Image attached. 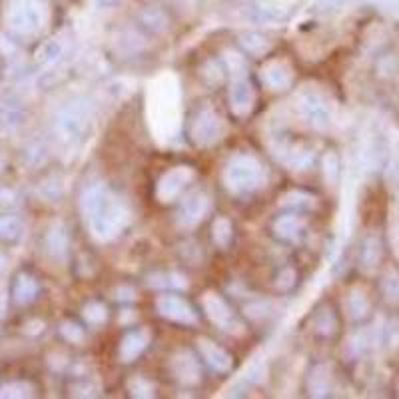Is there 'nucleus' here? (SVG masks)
<instances>
[{
    "instance_id": "nucleus-1",
    "label": "nucleus",
    "mask_w": 399,
    "mask_h": 399,
    "mask_svg": "<svg viewBox=\"0 0 399 399\" xmlns=\"http://www.w3.org/2000/svg\"><path fill=\"white\" fill-rule=\"evenodd\" d=\"M82 214L88 218L90 232L98 242L114 240L130 220L128 206L114 196L104 184H96L82 194L80 200Z\"/></svg>"
},
{
    "instance_id": "nucleus-2",
    "label": "nucleus",
    "mask_w": 399,
    "mask_h": 399,
    "mask_svg": "<svg viewBox=\"0 0 399 399\" xmlns=\"http://www.w3.org/2000/svg\"><path fill=\"white\" fill-rule=\"evenodd\" d=\"M268 182V172L264 164L252 154H235L226 164L223 184L232 194L244 196L259 190Z\"/></svg>"
},
{
    "instance_id": "nucleus-3",
    "label": "nucleus",
    "mask_w": 399,
    "mask_h": 399,
    "mask_svg": "<svg viewBox=\"0 0 399 399\" xmlns=\"http://www.w3.org/2000/svg\"><path fill=\"white\" fill-rule=\"evenodd\" d=\"M90 122H92V106L84 98H76L60 108L54 126H56V134L66 144H76L86 136Z\"/></svg>"
},
{
    "instance_id": "nucleus-4",
    "label": "nucleus",
    "mask_w": 399,
    "mask_h": 399,
    "mask_svg": "<svg viewBox=\"0 0 399 399\" xmlns=\"http://www.w3.org/2000/svg\"><path fill=\"white\" fill-rule=\"evenodd\" d=\"M223 120L214 108H202L198 114L192 120L190 126V136L192 142L200 148H208L211 144L222 140L223 136Z\"/></svg>"
},
{
    "instance_id": "nucleus-5",
    "label": "nucleus",
    "mask_w": 399,
    "mask_h": 399,
    "mask_svg": "<svg viewBox=\"0 0 399 399\" xmlns=\"http://www.w3.org/2000/svg\"><path fill=\"white\" fill-rule=\"evenodd\" d=\"M8 24L18 35H35L42 26L44 12L36 0H14L8 8Z\"/></svg>"
},
{
    "instance_id": "nucleus-6",
    "label": "nucleus",
    "mask_w": 399,
    "mask_h": 399,
    "mask_svg": "<svg viewBox=\"0 0 399 399\" xmlns=\"http://www.w3.org/2000/svg\"><path fill=\"white\" fill-rule=\"evenodd\" d=\"M297 110L312 128L328 130L329 124H331V108H329L328 100L316 90L300 92Z\"/></svg>"
},
{
    "instance_id": "nucleus-7",
    "label": "nucleus",
    "mask_w": 399,
    "mask_h": 399,
    "mask_svg": "<svg viewBox=\"0 0 399 399\" xmlns=\"http://www.w3.org/2000/svg\"><path fill=\"white\" fill-rule=\"evenodd\" d=\"M196 178V172L192 166H174L164 172L158 184H156V198L162 204H170L188 188L192 180Z\"/></svg>"
},
{
    "instance_id": "nucleus-8",
    "label": "nucleus",
    "mask_w": 399,
    "mask_h": 399,
    "mask_svg": "<svg viewBox=\"0 0 399 399\" xmlns=\"http://www.w3.org/2000/svg\"><path fill=\"white\" fill-rule=\"evenodd\" d=\"M156 312L164 319L174 321V324H182V326H196L198 324L196 309L180 295H158Z\"/></svg>"
},
{
    "instance_id": "nucleus-9",
    "label": "nucleus",
    "mask_w": 399,
    "mask_h": 399,
    "mask_svg": "<svg viewBox=\"0 0 399 399\" xmlns=\"http://www.w3.org/2000/svg\"><path fill=\"white\" fill-rule=\"evenodd\" d=\"M230 110L234 112L238 118H246L256 104V90L254 84L250 82L246 72L232 76V84H230Z\"/></svg>"
},
{
    "instance_id": "nucleus-10",
    "label": "nucleus",
    "mask_w": 399,
    "mask_h": 399,
    "mask_svg": "<svg viewBox=\"0 0 399 399\" xmlns=\"http://www.w3.org/2000/svg\"><path fill=\"white\" fill-rule=\"evenodd\" d=\"M211 208V200L206 192H192L190 196L182 200L178 210V223L182 228H194L198 226Z\"/></svg>"
},
{
    "instance_id": "nucleus-11",
    "label": "nucleus",
    "mask_w": 399,
    "mask_h": 399,
    "mask_svg": "<svg viewBox=\"0 0 399 399\" xmlns=\"http://www.w3.org/2000/svg\"><path fill=\"white\" fill-rule=\"evenodd\" d=\"M294 66L286 60H270L264 64V68L259 72V78L266 88H270L274 92H283L288 90L294 82Z\"/></svg>"
},
{
    "instance_id": "nucleus-12",
    "label": "nucleus",
    "mask_w": 399,
    "mask_h": 399,
    "mask_svg": "<svg viewBox=\"0 0 399 399\" xmlns=\"http://www.w3.org/2000/svg\"><path fill=\"white\" fill-rule=\"evenodd\" d=\"M271 234L283 244H300L305 234V220L294 211L282 214L271 222Z\"/></svg>"
},
{
    "instance_id": "nucleus-13",
    "label": "nucleus",
    "mask_w": 399,
    "mask_h": 399,
    "mask_svg": "<svg viewBox=\"0 0 399 399\" xmlns=\"http://www.w3.org/2000/svg\"><path fill=\"white\" fill-rule=\"evenodd\" d=\"M202 305H204V312L214 326H218L220 329H232L238 326L232 307L228 305L222 295L208 292L202 297Z\"/></svg>"
},
{
    "instance_id": "nucleus-14",
    "label": "nucleus",
    "mask_w": 399,
    "mask_h": 399,
    "mask_svg": "<svg viewBox=\"0 0 399 399\" xmlns=\"http://www.w3.org/2000/svg\"><path fill=\"white\" fill-rule=\"evenodd\" d=\"M196 345H198L200 355L206 360V364L210 365L214 372H218V374H228V372H232V367H234V357H232V353H228L223 348H220L218 343L206 340V338H200V340L196 341Z\"/></svg>"
},
{
    "instance_id": "nucleus-15",
    "label": "nucleus",
    "mask_w": 399,
    "mask_h": 399,
    "mask_svg": "<svg viewBox=\"0 0 399 399\" xmlns=\"http://www.w3.org/2000/svg\"><path fill=\"white\" fill-rule=\"evenodd\" d=\"M170 369H172V376L176 377L182 386H196L202 379V372H200V365L194 353L186 352V350L172 357Z\"/></svg>"
},
{
    "instance_id": "nucleus-16",
    "label": "nucleus",
    "mask_w": 399,
    "mask_h": 399,
    "mask_svg": "<svg viewBox=\"0 0 399 399\" xmlns=\"http://www.w3.org/2000/svg\"><path fill=\"white\" fill-rule=\"evenodd\" d=\"M148 343H150V331H148V329L138 328L128 331V333L122 338L120 348H118V357H120V362H122V364L134 362V360L148 348Z\"/></svg>"
},
{
    "instance_id": "nucleus-17",
    "label": "nucleus",
    "mask_w": 399,
    "mask_h": 399,
    "mask_svg": "<svg viewBox=\"0 0 399 399\" xmlns=\"http://www.w3.org/2000/svg\"><path fill=\"white\" fill-rule=\"evenodd\" d=\"M345 307H348V314L352 317L353 321H365L367 317L372 316V297L365 292L364 288L355 286L348 292V300H345Z\"/></svg>"
},
{
    "instance_id": "nucleus-18",
    "label": "nucleus",
    "mask_w": 399,
    "mask_h": 399,
    "mask_svg": "<svg viewBox=\"0 0 399 399\" xmlns=\"http://www.w3.org/2000/svg\"><path fill=\"white\" fill-rule=\"evenodd\" d=\"M383 254H386V246H383V240L377 234L367 235L362 244V250H360V264L364 270H376L377 266L381 264L383 259Z\"/></svg>"
},
{
    "instance_id": "nucleus-19",
    "label": "nucleus",
    "mask_w": 399,
    "mask_h": 399,
    "mask_svg": "<svg viewBox=\"0 0 399 399\" xmlns=\"http://www.w3.org/2000/svg\"><path fill=\"white\" fill-rule=\"evenodd\" d=\"M379 294L388 305H399V268L389 264L379 276Z\"/></svg>"
},
{
    "instance_id": "nucleus-20",
    "label": "nucleus",
    "mask_w": 399,
    "mask_h": 399,
    "mask_svg": "<svg viewBox=\"0 0 399 399\" xmlns=\"http://www.w3.org/2000/svg\"><path fill=\"white\" fill-rule=\"evenodd\" d=\"M40 292V286L36 282L35 276L30 274H18L16 276V282L12 288V295H14V302L18 305H28L32 304L36 300V295Z\"/></svg>"
},
{
    "instance_id": "nucleus-21",
    "label": "nucleus",
    "mask_w": 399,
    "mask_h": 399,
    "mask_svg": "<svg viewBox=\"0 0 399 399\" xmlns=\"http://www.w3.org/2000/svg\"><path fill=\"white\" fill-rule=\"evenodd\" d=\"M329 389H331V372H329V365H314L309 369V376H307V391L309 395L314 398H324L328 395Z\"/></svg>"
},
{
    "instance_id": "nucleus-22",
    "label": "nucleus",
    "mask_w": 399,
    "mask_h": 399,
    "mask_svg": "<svg viewBox=\"0 0 399 399\" xmlns=\"http://www.w3.org/2000/svg\"><path fill=\"white\" fill-rule=\"evenodd\" d=\"M290 16H292V12L280 4H259V6H254L252 14H250V18L254 23L262 24H283Z\"/></svg>"
},
{
    "instance_id": "nucleus-23",
    "label": "nucleus",
    "mask_w": 399,
    "mask_h": 399,
    "mask_svg": "<svg viewBox=\"0 0 399 399\" xmlns=\"http://www.w3.org/2000/svg\"><path fill=\"white\" fill-rule=\"evenodd\" d=\"M47 252L52 258L62 259L68 252V234H66V228L62 223H54L50 230H48L47 240Z\"/></svg>"
},
{
    "instance_id": "nucleus-24",
    "label": "nucleus",
    "mask_w": 399,
    "mask_h": 399,
    "mask_svg": "<svg viewBox=\"0 0 399 399\" xmlns=\"http://www.w3.org/2000/svg\"><path fill=\"white\" fill-rule=\"evenodd\" d=\"M240 44H242V48L246 50L247 54H252V56H264V54H268L271 50V42L268 40V36L254 32V30L242 32V35H240Z\"/></svg>"
},
{
    "instance_id": "nucleus-25",
    "label": "nucleus",
    "mask_w": 399,
    "mask_h": 399,
    "mask_svg": "<svg viewBox=\"0 0 399 399\" xmlns=\"http://www.w3.org/2000/svg\"><path fill=\"white\" fill-rule=\"evenodd\" d=\"M314 326L321 338H331L338 331V316H336L333 307H329V305L321 307L314 317Z\"/></svg>"
},
{
    "instance_id": "nucleus-26",
    "label": "nucleus",
    "mask_w": 399,
    "mask_h": 399,
    "mask_svg": "<svg viewBox=\"0 0 399 399\" xmlns=\"http://www.w3.org/2000/svg\"><path fill=\"white\" fill-rule=\"evenodd\" d=\"M232 235H234V226L230 222V218L218 216L211 223V240H214V244L220 250H226L232 242Z\"/></svg>"
},
{
    "instance_id": "nucleus-27",
    "label": "nucleus",
    "mask_w": 399,
    "mask_h": 399,
    "mask_svg": "<svg viewBox=\"0 0 399 399\" xmlns=\"http://www.w3.org/2000/svg\"><path fill=\"white\" fill-rule=\"evenodd\" d=\"M140 20L142 24H144L148 30H152V32H164L166 28H168V24H170L168 14H166L162 8H158V6H148V8H144L140 14Z\"/></svg>"
},
{
    "instance_id": "nucleus-28",
    "label": "nucleus",
    "mask_w": 399,
    "mask_h": 399,
    "mask_svg": "<svg viewBox=\"0 0 399 399\" xmlns=\"http://www.w3.org/2000/svg\"><path fill=\"white\" fill-rule=\"evenodd\" d=\"M116 48L124 54V56H132V54H138L142 48H144V38L138 32H122L118 36Z\"/></svg>"
},
{
    "instance_id": "nucleus-29",
    "label": "nucleus",
    "mask_w": 399,
    "mask_h": 399,
    "mask_svg": "<svg viewBox=\"0 0 399 399\" xmlns=\"http://www.w3.org/2000/svg\"><path fill=\"white\" fill-rule=\"evenodd\" d=\"M283 206H290V208H294V210H314L317 204V200L312 196V194H305V192H290V194H286L283 196Z\"/></svg>"
},
{
    "instance_id": "nucleus-30",
    "label": "nucleus",
    "mask_w": 399,
    "mask_h": 399,
    "mask_svg": "<svg viewBox=\"0 0 399 399\" xmlns=\"http://www.w3.org/2000/svg\"><path fill=\"white\" fill-rule=\"evenodd\" d=\"M62 50H64V48H62L59 40H47V42H42L40 48L36 50V60L42 62V64L56 62V60L62 56Z\"/></svg>"
},
{
    "instance_id": "nucleus-31",
    "label": "nucleus",
    "mask_w": 399,
    "mask_h": 399,
    "mask_svg": "<svg viewBox=\"0 0 399 399\" xmlns=\"http://www.w3.org/2000/svg\"><path fill=\"white\" fill-rule=\"evenodd\" d=\"M82 317L84 321L90 324V326H100V324H104L106 317H108L106 305L100 304V302H88V304L82 307Z\"/></svg>"
},
{
    "instance_id": "nucleus-32",
    "label": "nucleus",
    "mask_w": 399,
    "mask_h": 399,
    "mask_svg": "<svg viewBox=\"0 0 399 399\" xmlns=\"http://www.w3.org/2000/svg\"><path fill=\"white\" fill-rule=\"evenodd\" d=\"M399 70V56L395 52H386L381 54L376 62V72L381 78H389Z\"/></svg>"
},
{
    "instance_id": "nucleus-33",
    "label": "nucleus",
    "mask_w": 399,
    "mask_h": 399,
    "mask_svg": "<svg viewBox=\"0 0 399 399\" xmlns=\"http://www.w3.org/2000/svg\"><path fill=\"white\" fill-rule=\"evenodd\" d=\"M324 178L329 186L338 184L340 178V156L336 152H328L324 156Z\"/></svg>"
},
{
    "instance_id": "nucleus-34",
    "label": "nucleus",
    "mask_w": 399,
    "mask_h": 399,
    "mask_svg": "<svg viewBox=\"0 0 399 399\" xmlns=\"http://www.w3.org/2000/svg\"><path fill=\"white\" fill-rule=\"evenodd\" d=\"M23 226L12 216H0V238L2 240H16L20 235Z\"/></svg>"
},
{
    "instance_id": "nucleus-35",
    "label": "nucleus",
    "mask_w": 399,
    "mask_h": 399,
    "mask_svg": "<svg viewBox=\"0 0 399 399\" xmlns=\"http://www.w3.org/2000/svg\"><path fill=\"white\" fill-rule=\"evenodd\" d=\"M128 389L134 398H152L154 395V386L146 377L142 376L132 377L128 383Z\"/></svg>"
},
{
    "instance_id": "nucleus-36",
    "label": "nucleus",
    "mask_w": 399,
    "mask_h": 399,
    "mask_svg": "<svg viewBox=\"0 0 399 399\" xmlns=\"http://www.w3.org/2000/svg\"><path fill=\"white\" fill-rule=\"evenodd\" d=\"M28 395H32V386L24 381H14L0 388V398H28Z\"/></svg>"
},
{
    "instance_id": "nucleus-37",
    "label": "nucleus",
    "mask_w": 399,
    "mask_h": 399,
    "mask_svg": "<svg viewBox=\"0 0 399 399\" xmlns=\"http://www.w3.org/2000/svg\"><path fill=\"white\" fill-rule=\"evenodd\" d=\"M60 333H62L64 340L70 341V343H82L84 338H86L84 329L78 324H74V321H64L62 328H60Z\"/></svg>"
},
{
    "instance_id": "nucleus-38",
    "label": "nucleus",
    "mask_w": 399,
    "mask_h": 399,
    "mask_svg": "<svg viewBox=\"0 0 399 399\" xmlns=\"http://www.w3.org/2000/svg\"><path fill=\"white\" fill-rule=\"evenodd\" d=\"M295 283V270L292 268H283L280 274H278V278H276V290H280V292H288V290H292Z\"/></svg>"
},
{
    "instance_id": "nucleus-39",
    "label": "nucleus",
    "mask_w": 399,
    "mask_h": 399,
    "mask_svg": "<svg viewBox=\"0 0 399 399\" xmlns=\"http://www.w3.org/2000/svg\"><path fill=\"white\" fill-rule=\"evenodd\" d=\"M202 76L208 80L210 84H218V82H222V78H223V72H222V68L216 64V62H208L204 68H202Z\"/></svg>"
},
{
    "instance_id": "nucleus-40",
    "label": "nucleus",
    "mask_w": 399,
    "mask_h": 399,
    "mask_svg": "<svg viewBox=\"0 0 399 399\" xmlns=\"http://www.w3.org/2000/svg\"><path fill=\"white\" fill-rule=\"evenodd\" d=\"M226 64H228V70L232 72V76L246 72L244 59H242L240 54H235V52H228V54H226Z\"/></svg>"
},
{
    "instance_id": "nucleus-41",
    "label": "nucleus",
    "mask_w": 399,
    "mask_h": 399,
    "mask_svg": "<svg viewBox=\"0 0 399 399\" xmlns=\"http://www.w3.org/2000/svg\"><path fill=\"white\" fill-rule=\"evenodd\" d=\"M350 0H317V11L321 12H331V11H338L341 6H345Z\"/></svg>"
},
{
    "instance_id": "nucleus-42",
    "label": "nucleus",
    "mask_w": 399,
    "mask_h": 399,
    "mask_svg": "<svg viewBox=\"0 0 399 399\" xmlns=\"http://www.w3.org/2000/svg\"><path fill=\"white\" fill-rule=\"evenodd\" d=\"M246 314L250 317H254V319H258V317L266 316V305L264 304H254V305H247L246 307Z\"/></svg>"
},
{
    "instance_id": "nucleus-43",
    "label": "nucleus",
    "mask_w": 399,
    "mask_h": 399,
    "mask_svg": "<svg viewBox=\"0 0 399 399\" xmlns=\"http://www.w3.org/2000/svg\"><path fill=\"white\" fill-rule=\"evenodd\" d=\"M374 2L379 4V6H383V8H393L398 4V0H374Z\"/></svg>"
},
{
    "instance_id": "nucleus-44",
    "label": "nucleus",
    "mask_w": 399,
    "mask_h": 399,
    "mask_svg": "<svg viewBox=\"0 0 399 399\" xmlns=\"http://www.w3.org/2000/svg\"><path fill=\"white\" fill-rule=\"evenodd\" d=\"M2 166H4V162H2V158H0V170H2Z\"/></svg>"
},
{
    "instance_id": "nucleus-45",
    "label": "nucleus",
    "mask_w": 399,
    "mask_h": 399,
    "mask_svg": "<svg viewBox=\"0 0 399 399\" xmlns=\"http://www.w3.org/2000/svg\"><path fill=\"white\" fill-rule=\"evenodd\" d=\"M398 216H399V204H398Z\"/></svg>"
}]
</instances>
